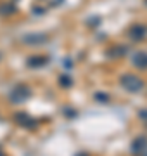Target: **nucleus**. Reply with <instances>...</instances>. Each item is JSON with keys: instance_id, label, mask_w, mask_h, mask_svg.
<instances>
[{"instance_id": "obj_9", "label": "nucleus", "mask_w": 147, "mask_h": 156, "mask_svg": "<svg viewBox=\"0 0 147 156\" xmlns=\"http://www.w3.org/2000/svg\"><path fill=\"white\" fill-rule=\"evenodd\" d=\"M49 62L47 56H31L26 59V66L28 68H43Z\"/></svg>"}, {"instance_id": "obj_15", "label": "nucleus", "mask_w": 147, "mask_h": 156, "mask_svg": "<svg viewBox=\"0 0 147 156\" xmlns=\"http://www.w3.org/2000/svg\"><path fill=\"white\" fill-rule=\"evenodd\" d=\"M0 156H5V153H4L2 149H0Z\"/></svg>"}, {"instance_id": "obj_11", "label": "nucleus", "mask_w": 147, "mask_h": 156, "mask_svg": "<svg viewBox=\"0 0 147 156\" xmlns=\"http://www.w3.org/2000/svg\"><path fill=\"white\" fill-rule=\"evenodd\" d=\"M59 85H61L62 89H69L73 85V78L69 76V75H61L59 76Z\"/></svg>"}, {"instance_id": "obj_4", "label": "nucleus", "mask_w": 147, "mask_h": 156, "mask_svg": "<svg viewBox=\"0 0 147 156\" xmlns=\"http://www.w3.org/2000/svg\"><path fill=\"white\" fill-rule=\"evenodd\" d=\"M21 40L26 45H42V44L49 42V35L47 33H28V35H24Z\"/></svg>"}, {"instance_id": "obj_8", "label": "nucleus", "mask_w": 147, "mask_h": 156, "mask_svg": "<svg viewBox=\"0 0 147 156\" xmlns=\"http://www.w3.org/2000/svg\"><path fill=\"white\" fill-rule=\"evenodd\" d=\"M132 64L137 68V69H147V52H135L133 57H132Z\"/></svg>"}, {"instance_id": "obj_13", "label": "nucleus", "mask_w": 147, "mask_h": 156, "mask_svg": "<svg viewBox=\"0 0 147 156\" xmlns=\"http://www.w3.org/2000/svg\"><path fill=\"white\" fill-rule=\"evenodd\" d=\"M138 118H140V120H144V122H147V108L138 111Z\"/></svg>"}, {"instance_id": "obj_17", "label": "nucleus", "mask_w": 147, "mask_h": 156, "mask_svg": "<svg viewBox=\"0 0 147 156\" xmlns=\"http://www.w3.org/2000/svg\"><path fill=\"white\" fill-rule=\"evenodd\" d=\"M0 59H2V54H0Z\"/></svg>"}, {"instance_id": "obj_2", "label": "nucleus", "mask_w": 147, "mask_h": 156, "mask_svg": "<svg viewBox=\"0 0 147 156\" xmlns=\"http://www.w3.org/2000/svg\"><path fill=\"white\" fill-rule=\"evenodd\" d=\"M29 97H31V89H29L28 85H23V83L16 85L11 90V94H9V101H11L12 104H23Z\"/></svg>"}, {"instance_id": "obj_5", "label": "nucleus", "mask_w": 147, "mask_h": 156, "mask_svg": "<svg viewBox=\"0 0 147 156\" xmlns=\"http://www.w3.org/2000/svg\"><path fill=\"white\" fill-rule=\"evenodd\" d=\"M128 35H130V38L133 42H142V40L147 38V26H144V24H133L130 28V31H128Z\"/></svg>"}, {"instance_id": "obj_1", "label": "nucleus", "mask_w": 147, "mask_h": 156, "mask_svg": "<svg viewBox=\"0 0 147 156\" xmlns=\"http://www.w3.org/2000/svg\"><path fill=\"white\" fill-rule=\"evenodd\" d=\"M119 83H121V87L125 90H128L132 94H137V92H140L144 89L142 78H138L137 75H132V73H125L123 76L119 78Z\"/></svg>"}, {"instance_id": "obj_10", "label": "nucleus", "mask_w": 147, "mask_h": 156, "mask_svg": "<svg viewBox=\"0 0 147 156\" xmlns=\"http://www.w3.org/2000/svg\"><path fill=\"white\" fill-rule=\"evenodd\" d=\"M17 12V7L14 2H7V4H0V16L2 17H7V16H12Z\"/></svg>"}, {"instance_id": "obj_12", "label": "nucleus", "mask_w": 147, "mask_h": 156, "mask_svg": "<svg viewBox=\"0 0 147 156\" xmlns=\"http://www.w3.org/2000/svg\"><path fill=\"white\" fill-rule=\"evenodd\" d=\"M94 99L99 101V102H102V104H106V102H109V95L108 94H102V92H97V94L94 95Z\"/></svg>"}, {"instance_id": "obj_14", "label": "nucleus", "mask_w": 147, "mask_h": 156, "mask_svg": "<svg viewBox=\"0 0 147 156\" xmlns=\"http://www.w3.org/2000/svg\"><path fill=\"white\" fill-rule=\"evenodd\" d=\"M64 115H66V116L69 115V118H74V116H76V111H74V109H69V108H66V109H64Z\"/></svg>"}, {"instance_id": "obj_3", "label": "nucleus", "mask_w": 147, "mask_h": 156, "mask_svg": "<svg viewBox=\"0 0 147 156\" xmlns=\"http://www.w3.org/2000/svg\"><path fill=\"white\" fill-rule=\"evenodd\" d=\"M14 122H16L19 127L26 128V130H35V128L38 127V120L33 118L31 115H28V113H24V111L16 113V115H14Z\"/></svg>"}, {"instance_id": "obj_18", "label": "nucleus", "mask_w": 147, "mask_h": 156, "mask_svg": "<svg viewBox=\"0 0 147 156\" xmlns=\"http://www.w3.org/2000/svg\"><path fill=\"white\" fill-rule=\"evenodd\" d=\"M144 156H147V154H144Z\"/></svg>"}, {"instance_id": "obj_7", "label": "nucleus", "mask_w": 147, "mask_h": 156, "mask_svg": "<svg viewBox=\"0 0 147 156\" xmlns=\"http://www.w3.org/2000/svg\"><path fill=\"white\" fill-rule=\"evenodd\" d=\"M126 54H128V47H126V45H113V47L106 52V56H108L109 59H121V57H125Z\"/></svg>"}, {"instance_id": "obj_16", "label": "nucleus", "mask_w": 147, "mask_h": 156, "mask_svg": "<svg viewBox=\"0 0 147 156\" xmlns=\"http://www.w3.org/2000/svg\"><path fill=\"white\" fill-rule=\"evenodd\" d=\"M76 156H87V154H85V153H83V154H76Z\"/></svg>"}, {"instance_id": "obj_6", "label": "nucleus", "mask_w": 147, "mask_h": 156, "mask_svg": "<svg viewBox=\"0 0 147 156\" xmlns=\"http://www.w3.org/2000/svg\"><path fill=\"white\" fill-rule=\"evenodd\" d=\"M147 151V135H138L132 142V153L133 154H144Z\"/></svg>"}]
</instances>
